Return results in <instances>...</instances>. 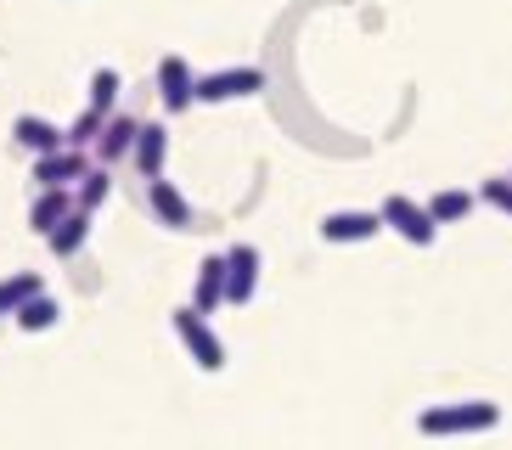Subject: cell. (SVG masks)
Here are the masks:
<instances>
[{
  "label": "cell",
  "mask_w": 512,
  "mask_h": 450,
  "mask_svg": "<svg viewBox=\"0 0 512 450\" xmlns=\"http://www.w3.org/2000/svg\"><path fill=\"white\" fill-rule=\"evenodd\" d=\"M490 428H501L496 400H451V405L417 411V434L428 439H467V434H490Z\"/></svg>",
  "instance_id": "1"
},
{
  "label": "cell",
  "mask_w": 512,
  "mask_h": 450,
  "mask_svg": "<svg viewBox=\"0 0 512 450\" xmlns=\"http://www.w3.org/2000/svg\"><path fill=\"white\" fill-rule=\"evenodd\" d=\"M175 338H181V349L203 366V372H220L226 366V344L214 338V327H209V315H197L192 304H181L175 310Z\"/></svg>",
  "instance_id": "2"
},
{
  "label": "cell",
  "mask_w": 512,
  "mask_h": 450,
  "mask_svg": "<svg viewBox=\"0 0 512 450\" xmlns=\"http://www.w3.org/2000/svg\"><path fill=\"white\" fill-rule=\"evenodd\" d=\"M377 220H383V231H394L400 242H411V248H428V242L439 237V225L428 220V209L422 203H411V197H383V209H377Z\"/></svg>",
  "instance_id": "3"
},
{
  "label": "cell",
  "mask_w": 512,
  "mask_h": 450,
  "mask_svg": "<svg viewBox=\"0 0 512 450\" xmlns=\"http://www.w3.org/2000/svg\"><path fill=\"white\" fill-rule=\"evenodd\" d=\"M265 90V68H214V74H197V102H242V96H259Z\"/></svg>",
  "instance_id": "4"
},
{
  "label": "cell",
  "mask_w": 512,
  "mask_h": 450,
  "mask_svg": "<svg viewBox=\"0 0 512 450\" xmlns=\"http://www.w3.org/2000/svg\"><path fill=\"white\" fill-rule=\"evenodd\" d=\"M136 130H141V119H130V113H107L102 135L91 141V164H102V169L124 164V158H130V147H136Z\"/></svg>",
  "instance_id": "5"
},
{
  "label": "cell",
  "mask_w": 512,
  "mask_h": 450,
  "mask_svg": "<svg viewBox=\"0 0 512 450\" xmlns=\"http://www.w3.org/2000/svg\"><path fill=\"white\" fill-rule=\"evenodd\" d=\"M158 102H164V113H186V107H197V74L186 57H164L158 62Z\"/></svg>",
  "instance_id": "6"
},
{
  "label": "cell",
  "mask_w": 512,
  "mask_h": 450,
  "mask_svg": "<svg viewBox=\"0 0 512 450\" xmlns=\"http://www.w3.org/2000/svg\"><path fill=\"white\" fill-rule=\"evenodd\" d=\"M85 169H91V152L85 147H57L46 158H34V186H68L74 192L79 180H85Z\"/></svg>",
  "instance_id": "7"
},
{
  "label": "cell",
  "mask_w": 512,
  "mask_h": 450,
  "mask_svg": "<svg viewBox=\"0 0 512 450\" xmlns=\"http://www.w3.org/2000/svg\"><path fill=\"white\" fill-rule=\"evenodd\" d=\"M259 287V248L254 242H231L226 248V304H248Z\"/></svg>",
  "instance_id": "8"
},
{
  "label": "cell",
  "mask_w": 512,
  "mask_h": 450,
  "mask_svg": "<svg viewBox=\"0 0 512 450\" xmlns=\"http://www.w3.org/2000/svg\"><path fill=\"white\" fill-rule=\"evenodd\" d=\"M147 209L158 225H169V231H192V203H186V192L175 186V180H147Z\"/></svg>",
  "instance_id": "9"
},
{
  "label": "cell",
  "mask_w": 512,
  "mask_h": 450,
  "mask_svg": "<svg viewBox=\"0 0 512 450\" xmlns=\"http://www.w3.org/2000/svg\"><path fill=\"white\" fill-rule=\"evenodd\" d=\"M377 231H383V220H377L372 209H338V214H327V220H321V242H332V248H338V242H372Z\"/></svg>",
  "instance_id": "10"
},
{
  "label": "cell",
  "mask_w": 512,
  "mask_h": 450,
  "mask_svg": "<svg viewBox=\"0 0 512 450\" xmlns=\"http://www.w3.org/2000/svg\"><path fill=\"white\" fill-rule=\"evenodd\" d=\"M164 158H169V130L164 124H141L136 130V147H130V164H136L141 180H158L164 175Z\"/></svg>",
  "instance_id": "11"
},
{
  "label": "cell",
  "mask_w": 512,
  "mask_h": 450,
  "mask_svg": "<svg viewBox=\"0 0 512 450\" xmlns=\"http://www.w3.org/2000/svg\"><path fill=\"white\" fill-rule=\"evenodd\" d=\"M220 304H226V254L203 259L197 276H192V310L197 315H214Z\"/></svg>",
  "instance_id": "12"
},
{
  "label": "cell",
  "mask_w": 512,
  "mask_h": 450,
  "mask_svg": "<svg viewBox=\"0 0 512 450\" xmlns=\"http://www.w3.org/2000/svg\"><path fill=\"white\" fill-rule=\"evenodd\" d=\"M12 141H17L23 152H34V158H46V152L68 147V135H62V124L40 119V113H23V119L12 124Z\"/></svg>",
  "instance_id": "13"
},
{
  "label": "cell",
  "mask_w": 512,
  "mask_h": 450,
  "mask_svg": "<svg viewBox=\"0 0 512 450\" xmlns=\"http://www.w3.org/2000/svg\"><path fill=\"white\" fill-rule=\"evenodd\" d=\"M74 209V192L68 186H40V197L29 203V231H40L46 237L51 225H62V214Z\"/></svg>",
  "instance_id": "14"
},
{
  "label": "cell",
  "mask_w": 512,
  "mask_h": 450,
  "mask_svg": "<svg viewBox=\"0 0 512 450\" xmlns=\"http://www.w3.org/2000/svg\"><path fill=\"white\" fill-rule=\"evenodd\" d=\"M85 237H91V214L68 209V214H62V225H51V231H46V248L57 259H74L79 248H85Z\"/></svg>",
  "instance_id": "15"
},
{
  "label": "cell",
  "mask_w": 512,
  "mask_h": 450,
  "mask_svg": "<svg viewBox=\"0 0 512 450\" xmlns=\"http://www.w3.org/2000/svg\"><path fill=\"white\" fill-rule=\"evenodd\" d=\"M422 209H428V220H434V225H462L467 214H473V192H462V186H445V192H434Z\"/></svg>",
  "instance_id": "16"
},
{
  "label": "cell",
  "mask_w": 512,
  "mask_h": 450,
  "mask_svg": "<svg viewBox=\"0 0 512 450\" xmlns=\"http://www.w3.org/2000/svg\"><path fill=\"white\" fill-rule=\"evenodd\" d=\"M57 315H62V304L51 299L46 287H40L34 299H23V304H17V315H12V321H17L23 332H51V327H57Z\"/></svg>",
  "instance_id": "17"
},
{
  "label": "cell",
  "mask_w": 512,
  "mask_h": 450,
  "mask_svg": "<svg viewBox=\"0 0 512 450\" xmlns=\"http://www.w3.org/2000/svg\"><path fill=\"white\" fill-rule=\"evenodd\" d=\"M107 197H113V169L91 164V169H85V180L74 186V209H79V214H96Z\"/></svg>",
  "instance_id": "18"
},
{
  "label": "cell",
  "mask_w": 512,
  "mask_h": 450,
  "mask_svg": "<svg viewBox=\"0 0 512 450\" xmlns=\"http://www.w3.org/2000/svg\"><path fill=\"white\" fill-rule=\"evenodd\" d=\"M40 276H34V270H17V276H0V321H12L17 315V304L23 299H34V293H40Z\"/></svg>",
  "instance_id": "19"
},
{
  "label": "cell",
  "mask_w": 512,
  "mask_h": 450,
  "mask_svg": "<svg viewBox=\"0 0 512 450\" xmlns=\"http://www.w3.org/2000/svg\"><path fill=\"white\" fill-rule=\"evenodd\" d=\"M91 107L96 113H119V74H113V68H96L91 74Z\"/></svg>",
  "instance_id": "20"
},
{
  "label": "cell",
  "mask_w": 512,
  "mask_h": 450,
  "mask_svg": "<svg viewBox=\"0 0 512 450\" xmlns=\"http://www.w3.org/2000/svg\"><path fill=\"white\" fill-rule=\"evenodd\" d=\"M62 135H68V147H85V152H91V141L102 135V113H96V107H85V113H79V119L68 124Z\"/></svg>",
  "instance_id": "21"
},
{
  "label": "cell",
  "mask_w": 512,
  "mask_h": 450,
  "mask_svg": "<svg viewBox=\"0 0 512 450\" xmlns=\"http://www.w3.org/2000/svg\"><path fill=\"white\" fill-rule=\"evenodd\" d=\"M479 197L490 203V209H501V214L512 220V180H507V175H490V180L479 186Z\"/></svg>",
  "instance_id": "22"
},
{
  "label": "cell",
  "mask_w": 512,
  "mask_h": 450,
  "mask_svg": "<svg viewBox=\"0 0 512 450\" xmlns=\"http://www.w3.org/2000/svg\"><path fill=\"white\" fill-rule=\"evenodd\" d=\"M507 180H512V175H507Z\"/></svg>",
  "instance_id": "23"
}]
</instances>
